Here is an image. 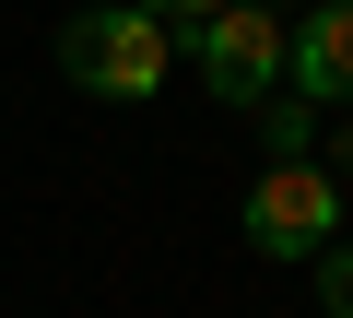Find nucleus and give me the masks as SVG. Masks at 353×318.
<instances>
[{
    "instance_id": "nucleus-6",
    "label": "nucleus",
    "mask_w": 353,
    "mask_h": 318,
    "mask_svg": "<svg viewBox=\"0 0 353 318\" xmlns=\"http://www.w3.org/2000/svg\"><path fill=\"white\" fill-rule=\"evenodd\" d=\"M130 12H153V24H201V12H224V0H130Z\"/></svg>"
},
{
    "instance_id": "nucleus-3",
    "label": "nucleus",
    "mask_w": 353,
    "mask_h": 318,
    "mask_svg": "<svg viewBox=\"0 0 353 318\" xmlns=\"http://www.w3.org/2000/svg\"><path fill=\"white\" fill-rule=\"evenodd\" d=\"M330 236H341V189L306 166V153H283V166L248 189V248L259 259H318Z\"/></svg>"
},
{
    "instance_id": "nucleus-1",
    "label": "nucleus",
    "mask_w": 353,
    "mask_h": 318,
    "mask_svg": "<svg viewBox=\"0 0 353 318\" xmlns=\"http://www.w3.org/2000/svg\"><path fill=\"white\" fill-rule=\"evenodd\" d=\"M59 71H71L83 95H118V106H141V95L176 71V24L130 12V0H94V12H71V24H59Z\"/></svg>"
},
{
    "instance_id": "nucleus-5",
    "label": "nucleus",
    "mask_w": 353,
    "mask_h": 318,
    "mask_svg": "<svg viewBox=\"0 0 353 318\" xmlns=\"http://www.w3.org/2000/svg\"><path fill=\"white\" fill-rule=\"evenodd\" d=\"M318 306H330V318H353V248H341V236L318 248Z\"/></svg>"
},
{
    "instance_id": "nucleus-4",
    "label": "nucleus",
    "mask_w": 353,
    "mask_h": 318,
    "mask_svg": "<svg viewBox=\"0 0 353 318\" xmlns=\"http://www.w3.org/2000/svg\"><path fill=\"white\" fill-rule=\"evenodd\" d=\"M283 71H294V95H306V106L353 95V0H318V12L283 36Z\"/></svg>"
},
{
    "instance_id": "nucleus-2",
    "label": "nucleus",
    "mask_w": 353,
    "mask_h": 318,
    "mask_svg": "<svg viewBox=\"0 0 353 318\" xmlns=\"http://www.w3.org/2000/svg\"><path fill=\"white\" fill-rule=\"evenodd\" d=\"M176 48H189V71L224 106H271V83H283V12L271 0H224V12L176 24Z\"/></svg>"
}]
</instances>
